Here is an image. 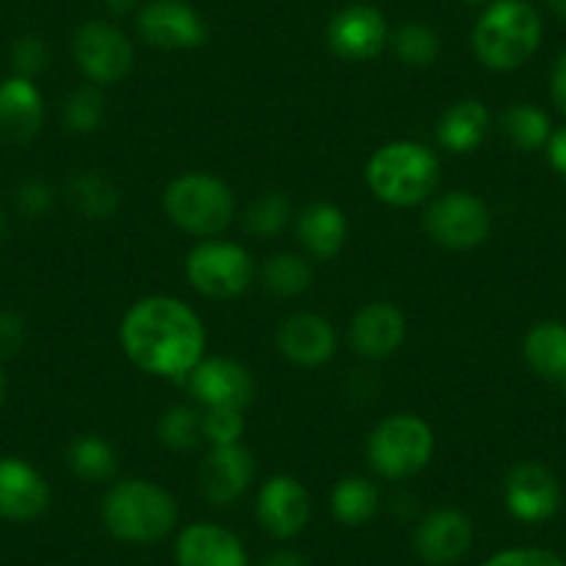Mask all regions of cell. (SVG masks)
I'll return each mask as SVG.
<instances>
[{"instance_id": "f1b7e54d", "label": "cell", "mask_w": 566, "mask_h": 566, "mask_svg": "<svg viewBox=\"0 0 566 566\" xmlns=\"http://www.w3.org/2000/svg\"><path fill=\"white\" fill-rule=\"evenodd\" d=\"M312 264L297 253H275L261 266V283L275 297H297L312 286Z\"/></svg>"}, {"instance_id": "d4e9b609", "label": "cell", "mask_w": 566, "mask_h": 566, "mask_svg": "<svg viewBox=\"0 0 566 566\" xmlns=\"http://www.w3.org/2000/svg\"><path fill=\"white\" fill-rule=\"evenodd\" d=\"M67 198L86 220H112L119 209V192L101 172H78L70 181Z\"/></svg>"}, {"instance_id": "ac0fdd59", "label": "cell", "mask_w": 566, "mask_h": 566, "mask_svg": "<svg viewBox=\"0 0 566 566\" xmlns=\"http://www.w3.org/2000/svg\"><path fill=\"white\" fill-rule=\"evenodd\" d=\"M255 461L244 444H214L200 464V489L214 505H231L253 483Z\"/></svg>"}, {"instance_id": "ffe728a7", "label": "cell", "mask_w": 566, "mask_h": 566, "mask_svg": "<svg viewBox=\"0 0 566 566\" xmlns=\"http://www.w3.org/2000/svg\"><path fill=\"white\" fill-rule=\"evenodd\" d=\"M178 566H248V549L237 533L217 522H195L176 542Z\"/></svg>"}, {"instance_id": "ba28073f", "label": "cell", "mask_w": 566, "mask_h": 566, "mask_svg": "<svg viewBox=\"0 0 566 566\" xmlns=\"http://www.w3.org/2000/svg\"><path fill=\"white\" fill-rule=\"evenodd\" d=\"M424 231L448 250H470L486 242L492 231L489 206L472 192H448L424 211Z\"/></svg>"}, {"instance_id": "7bdbcfd3", "label": "cell", "mask_w": 566, "mask_h": 566, "mask_svg": "<svg viewBox=\"0 0 566 566\" xmlns=\"http://www.w3.org/2000/svg\"><path fill=\"white\" fill-rule=\"evenodd\" d=\"M549 12L555 14L558 20H566V0H547Z\"/></svg>"}, {"instance_id": "bcb514c9", "label": "cell", "mask_w": 566, "mask_h": 566, "mask_svg": "<svg viewBox=\"0 0 566 566\" xmlns=\"http://www.w3.org/2000/svg\"><path fill=\"white\" fill-rule=\"evenodd\" d=\"M461 3H470V7H481V3H486V0H461Z\"/></svg>"}, {"instance_id": "2e32d148", "label": "cell", "mask_w": 566, "mask_h": 566, "mask_svg": "<svg viewBox=\"0 0 566 566\" xmlns=\"http://www.w3.org/2000/svg\"><path fill=\"white\" fill-rule=\"evenodd\" d=\"M472 547V522L459 509H437L419 522L413 549L431 566H450Z\"/></svg>"}, {"instance_id": "7402d4cb", "label": "cell", "mask_w": 566, "mask_h": 566, "mask_svg": "<svg viewBox=\"0 0 566 566\" xmlns=\"http://www.w3.org/2000/svg\"><path fill=\"white\" fill-rule=\"evenodd\" d=\"M297 239L317 259H334L347 242V217L334 203H312L297 217Z\"/></svg>"}, {"instance_id": "e575fe53", "label": "cell", "mask_w": 566, "mask_h": 566, "mask_svg": "<svg viewBox=\"0 0 566 566\" xmlns=\"http://www.w3.org/2000/svg\"><path fill=\"white\" fill-rule=\"evenodd\" d=\"M244 433V411L237 408H203V439L211 444H233Z\"/></svg>"}, {"instance_id": "3957f363", "label": "cell", "mask_w": 566, "mask_h": 566, "mask_svg": "<svg viewBox=\"0 0 566 566\" xmlns=\"http://www.w3.org/2000/svg\"><path fill=\"white\" fill-rule=\"evenodd\" d=\"M178 503L165 486L145 478L119 481L103 497V525L114 538L128 544H154L172 533Z\"/></svg>"}, {"instance_id": "7c38bea8", "label": "cell", "mask_w": 566, "mask_h": 566, "mask_svg": "<svg viewBox=\"0 0 566 566\" xmlns=\"http://www.w3.org/2000/svg\"><path fill=\"white\" fill-rule=\"evenodd\" d=\"M505 509L520 522H547L560 509V483L538 461H522L505 475Z\"/></svg>"}, {"instance_id": "8fae6325", "label": "cell", "mask_w": 566, "mask_h": 566, "mask_svg": "<svg viewBox=\"0 0 566 566\" xmlns=\"http://www.w3.org/2000/svg\"><path fill=\"white\" fill-rule=\"evenodd\" d=\"M189 391L203 408H244L255 397V380L244 364L233 358H200L198 367L187 375Z\"/></svg>"}, {"instance_id": "8d00e7d4", "label": "cell", "mask_w": 566, "mask_h": 566, "mask_svg": "<svg viewBox=\"0 0 566 566\" xmlns=\"http://www.w3.org/2000/svg\"><path fill=\"white\" fill-rule=\"evenodd\" d=\"M14 203L25 217H42L53 206V189L45 181H25L14 192Z\"/></svg>"}, {"instance_id": "7a4b0ae2", "label": "cell", "mask_w": 566, "mask_h": 566, "mask_svg": "<svg viewBox=\"0 0 566 566\" xmlns=\"http://www.w3.org/2000/svg\"><path fill=\"white\" fill-rule=\"evenodd\" d=\"M364 178H367L369 192L380 203L411 209L437 192L439 181H442V167L431 148H424L419 142L400 139L389 142L369 156Z\"/></svg>"}, {"instance_id": "ab89813d", "label": "cell", "mask_w": 566, "mask_h": 566, "mask_svg": "<svg viewBox=\"0 0 566 566\" xmlns=\"http://www.w3.org/2000/svg\"><path fill=\"white\" fill-rule=\"evenodd\" d=\"M549 95H553L555 106L566 114V51L560 53L553 67V75H549Z\"/></svg>"}, {"instance_id": "5b68a950", "label": "cell", "mask_w": 566, "mask_h": 566, "mask_svg": "<svg viewBox=\"0 0 566 566\" xmlns=\"http://www.w3.org/2000/svg\"><path fill=\"white\" fill-rule=\"evenodd\" d=\"M437 439L417 413H391L367 437V461L380 478L408 481L431 464Z\"/></svg>"}, {"instance_id": "52a82bcc", "label": "cell", "mask_w": 566, "mask_h": 566, "mask_svg": "<svg viewBox=\"0 0 566 566\" xmlns=\"http://www.w3.org/2000/svg\"><path fill=\"white\" fill-rule=\"evenodd\" d=\"M187 281L211 301H233L244 295L255 277V264L244 248L222 239H206L187 255Z\"/></svg>"}, {"instance_id": "8992f818", "label": "cell", "mask_w": 566, "mask_h": 566, "mask_svg": "<svg viewBox=\"0 0 566 566\" xmlns=\"http://www.w3.org/2000/svg\"><path fill=\"white\" fill-rule=\"evenodd\" d=\"M165 211L192 237H220L237 214V200L222 178L209 172H184L165 189Z\"/></svg>"}, {"instance_id": "7dc6e473", "label": "cell", "mask_w": 566, "mask_h": 566, "mask_svg": "<svg viewBox=\"0 0 566 566\" xmlns=\"http://www.w3.org/2000/svg\"><path fill=\"white\" fill-rule=\"evenodd\" d=\"M564 391H566V384H564Z\"/></svg>"}, {"instance_id": "d6986e66", "label": "cell", "mask_w": 566, "mask_h": 566, "mask_svg": "<svg viewBox=\"0 0 566 566\" xmlns=\"http://www.w3.org/2000/svg\"><path fill=\"white\" fill-rule=\"evenodd\" d=\"M277 350L297 367H323L336 353V331L319 314L297 312L277 328Z\"/></svg>"}, {"instance_id": "4dcf8cb0", "label": "cell", "mask_w": 566, "mask_h": 566, "mask_svg": "<svg viewBox=\"0 0 566 566\" xmlns=\"http://www.w3.org/2000/svg\"><path fill=\"white\" fill-rule=\"evenodd\" d=\"M159 439L170 450H192L203 439V411L192 406H172L167 408L165 417L159 419Z\"/></svg>"}, {"instance_id": "cb8c5ba5", "label": "cell", "mask_w": 566, "mask_h": 566, "mask_svg": "<svg viewBox=\"0 0 566 566\" xmlns=\"http://www.w3.org/2000/svg\"><path fill=\"white\" fill-rule=\"evenodd\" d=\"M525 361L533 373L553 384H566V325L547 319L527 331L525 336Z\"/></svg>"}, {"instance_id": "9c48e42d", "label": "cell", "mask_w": 566, "mask_h": 566, "mask_svg": "<svg viewBox=\"0 0 566 566\" xmlns=\"http://www.w3.org/2000/svg\"><path fill=\"white\" fill-rule=\"evenodd\" d=\"M73 59L92 84H119L134 67L128 36L103 20H90L73 34Z\"/></svg>"}, {"instance_id": "603a6c76", "label": "cell", "mask_w": 566, "mask_h": 566, "mask_svg": "<svg viewBox=\"0 0 566 566\" xmlns=\"http://www.w3.org/2000/svg\"><path fill=\"white\" fill-rule=\"evenodd\" d=\"M489 108L481 101H459L442 114L437 139L450 154H470L486 139Z\"/></svg>"}, {"instance_id": "60d3db41", "label": "cell", "mask_w": 566, "mask_h": 566, "mask_svg": "<svg viewBox=\"0 0 566 566\" xmlns=\"http://www.w3.org/2000/svg\"><path fill=\"white\" fill-rule=\"evenodd\" d=\"M261 566H308V564L303 555L292 553V549H281V553H272L270 558L261 560Z\"/></svg>"}, {"instance_id": "d590c367", "label": "cell", "mask_w": 566, "mask_h": 566, "mask_svg": "<svg viewBox=\"0 0 566 566\" xmlns=\"http://www.w3.org/2000/svg\"><path fill=\"white\" fill-rule=\"evenodd\" d=\"M483 566H566L560 555L542 547H511L500 549Z\"/></svg>"}, {"instance_id": "f35d334b", "label": "cell", "mask_w": 566, "mask_h": 566, "mask_svg": "<svg viewBox=\"0 0 566 566\" xmlns=\"http://www.w3.org/2000/svg\"><path fill=\"white\" fill-rule=\"evenodd\" d=\"M547 159L549 165H553V170L566 181V125L564 128L553 130V136H549Z\"/></svg>"}, {"instance_id": "f546056e", "label": "cell", "mask_w": 566, "mask_h": 566, "mask_svg": "<svg viewBox=\"0 0 566 566\" xmlns=\"http://www.w3.org/2000/svg\"><path fill=\"white\" fill-rule=\"evenodd\" d=\"M395 53L408 67H431L442 53L439 34L424 23H406L395 34Z\"/></svg>"}, {"instance_id": "b9f144b4", "label": "cell", "mask_w": 566, "mask_h": 566, "mask_svg": "<svg viewBox=\"0 0 566 566\" xmlns=\"http://www.w3.org/2000/svg\"><path fill=\"white\" fill-rule=\"evenodd\" d=\"M136 3H139V0H106V9L112 14H117V18H123V14L134 12Z\"/></svg>"}, {"instance_id": "44dd1931", "label": "cell", "mask_w": 566, "mask_h": 566, "mask_svg": "<svg viewBox=\"0 0 566 566\" xmlns=\"http://www.w3.org/2000/svg\"><path fill=\"white\" fill-rule=\"evenodd\" d=\"M45 101L31 78L9 75L0 81V136L14 145H25L42 130Z\"/></svg>"}, {"instance_id": "1f68e13d", "label": "cell", "mask_w": 566, "mask_h": 566, "mask_svg": "<svg viewBox=\"0 0 566 566\" xmlns=\"http://www.w3.org/2000/svg\"><path fill=\"white\" fill-rule=\"evenodd\" d=\"M292 217L290 200L283 198L281 192H266L250 203L248 214H244V228L253 237H275L286 228Z\"/></svg>"}, {"instance_id": "74e56055", "label": "cell", "mask_w": 566, "mask_h": 566, "mask_svg": "<svg viewBox=\"0 0 566 566\" xmlns=\"http://www.w3.org/2000/svg\"><path fill=\"white\" fill-rule=\"evenodd\" d=\"M25 342V323L18 312L0 308V361L18 356Z\"/></svg>"}, {"instance_id": "484cf974", "label": "cell", "mask_w": 566, "mask_h": 566, "mask_svg": "<svg viewBox=\"0 0 566 566\" xmlns=\"http://www.w3.org/2000/svg\"><path fill=\"white\" fill-rule=\"evenodd\" d=\"M378 486H375L369 478L361 475H347L342 478L334 486V494H331V509H334V516L342 522V525L358 527L364 522H369L378 511Z\"/></svg>"}, {"instance_id": "4fadbf2b", "label": "cell", "mask_w": 566, "mask_h": 566, "mask_svg": "<svg viewBox=\"0 0 566 566\" xmlns=\"http://www.w3.org/2000/svg\"><path fill=\"white\" fill-rule=\"evenodd\" d=\"M328 48L345 62H369L389 42V25L373 7H347L328 23Z\"/></svg>"}, {"instance_id": "f6af8a7d", "label": "cell", "mask_w": 566, "mask_h": 566, "mask_svg": "<svg viewBox=\"0 0 566 566\" xmlns=\"http://www.w3.org/2000/svg\"><path fill=\"white\" fill-rule=\"evenodd\" d=\"M3 233H7V217L0 214V237H3Z\"/></svg>"}, {"instance_id": "e0dca14e", "label": "cell", "mask_w": 566, "mask_h": 566, "mask_svg": "<svg viewBox=\"0 0 566 566\" xmlns=\"http://www.w3.org/2000/svg\"><path fill=\"white\" fill-rule=\"evenodd\" d=\"M347 339L361 358L369 361L389 358L406 342V317L395 303L373 301L356 312Z\"/></svg>"}, {"instance_id": "ee69618b", "label": "cell", "mask_w": 566, "mask_h": 566, "mask_svg": "<svg viewBox=\"0 0 566 566\" xmlns=\"http://www.w3.org/2000/svg\"><path fill=\"white\" fill-rule=\"evenodd\" d=\"M7 391H9V380L7 375H3V369H0V408H3V402H7Z\"/></svg>"}, {"instance_id": "30bf717a", "label": "cell", "mask_w": 566, "mask_h": 566, "mask_svg": "<svg viewBox=\"0 0 566 566\" xmlns=\"http://www.w3.org/2000/svg\"><path fill=\"white\" fill-rule=\"evenodd\" d=\"M136 25L142 40L159 51H192L209 36L206 20L187 0H150Z\"/></svg>"}, {"instance_id": "277c9868", "label": "cell", "mask_w": 566, "mask_h": 566, "mask_svg": "<svg viewBox=\"0 0 566 566\" xmlns=\"http://www.w3.org/2000/svg\"><path fill=\"white\" fill-rule=\"evenodd\" d=\"M538 42L542 18L525 0H494L472 31V51L478 62L497 73H509L531 62Z\"/></svg>"}, {"instance_id": "6da1fadb", "label": "cell", "mask_w": 566, "mask_h": 566, "mask_svg": "<svg viewBox=\"0 0 566 566\" xmlns=\"http://www.w3.org/2000/svg\"><path fill=\"white\" fill-rule=\"evenodd\" d=\"M119 345L134 367L156 378H187L206 350V328L192 306L170 295L136 301L119 323Z\"/></svg>"}, {"instance_id": "d6a6232c", "label": "cell", "mask_w": 566, "mask_h": 566, "mask_svg": "<svg viewBox=\"0 0 566 566\" xmlns=\"http://www.w3.org/2000/svg\"><path fill=\"white\" fill-rule=\"evenodd\" d=\"M103 119V95L95 86H78L64 103V125L73 134H92Z\"/></svg>"}, {"instance_id": "4316f807", "label": "cell", "mask_w": 566, "mask_h": 566, "mask_svg": "<svg viewBox=\"0 0 566 566\" xmlns=\"http://www.w3.org/2000/svg\"><path fill=\"white\" fill-rule=\"evenodd\" d=\"M500 128L509 136V142L516 150H531L547 148L549 136H553V125H549V117L533 103H514L503 112L500 117Z\"/></svg>"}, {"instance_id": "5bb4252c", "label": "cell", "mask_w": 566, "mask_h": 566, "mask_svg": "<svg viewBox=\"0 0 566 566\" xmlns=\"http://www.w3.org/2000/svg\"><path fill=\"white\" fill-rule=\"evenodd\" d=\"M255 516L270 536L292 538L308 525L312 497L297 478L272 475L255 500Z\"/></svg>"}, {"instance_id": "9a60e30c", "label": "cell", "mask_w": 566, "mask_h": 566, "mask_svg": "<svg viewBox=\"0 0 566 566\" xmlns=\"http://www.w3.org/2000/svg\"><path fill=\"white\" fill-rule=\"evenodd\" d=\"M51 505V486L36 467L18 455H0V520L34 522Z\"/></svg>"}, {"instance_id": "83f0119b", "label": "cell", "mask_w": 566, "mask_h": 566, "mask_svg": "<svg viewBox=\"0 0 566 566\" xmlns=\"http://www.w3.org/2000/svg\"><path fill=\"white\" fill-rule=\"evenodd\" d=\"M67 461L75 478L86 483L112 481L114 472H117V453L106 439L95 437V433L75 439L67 450Z\"/></svg>"}, {"instance_id": "836d02e7", "label": "cell", "mask_w": 566, "mask_h": 566, "mask_svg": "<svg viewBox=\"0 0 566 566\" xmlns=\"http://www.w3.org/2000/svg\"><path fill=\"white\" fill-rule=\"evenodd\" d=\"M48 64H51V48L42 36L25 34L12 45V70L20 78L34 81L36 75L45 73Z\"/></svg>"}]
</instances>
